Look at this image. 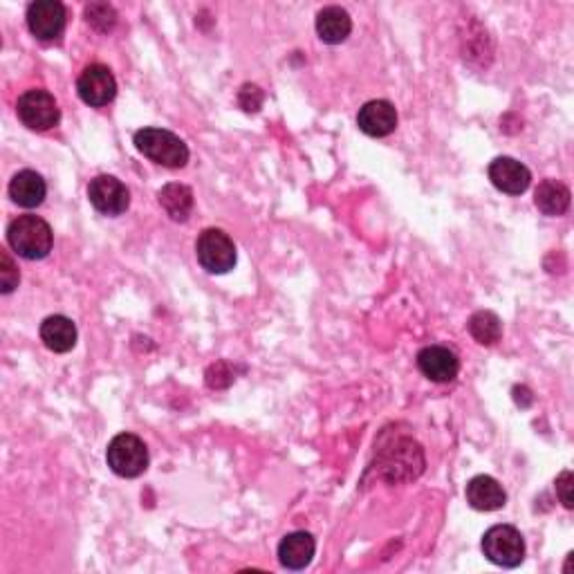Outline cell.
Segmentation results:
<instances>
[{
    "label": "cell",
    "mask_w": 574,
    "mask_h": 574,
    "mask_svg": "<svg viewBox=\"0 0 574 574\" xmlns=\"http://www.w3.org/2000/svg\"><path fill=\"white\" fill-rule=\"evenodd\" d=\"M317 552V541L310 532H292L279 543V561L287 570H305Z\"/></svg>",
    "instance_id": "9a60e30c"
},
{
    "label": "cell",
    "mask_w": 574,
    "mask_h": 574,
    "mask_svg": "<svg viewBox=\"0 0 574 574\" xmlns=\"http://www.w3.org/2000/svg\"><path fill=\"white\" fill-rule=\"evenodd\" d=\"M467 503L478 509V512H496V509H503L507 505V492L503 485L498 483L492 476H474L467 483L465 489Z\"/></svg>",
    "instance_id": "5bb4252c"
},
{
    "label": "cell",
    "mask_w": 574,
    "mask_h": 574,
    "mask_svg": "<svg viewBox=\"0 0 574 574\" xmlns=\"http://www.w3.org/2000/svg\"><path fill=\"white\" fill-rule=\"evenodd\" d=\"M88 200L99 214L122 216L131 207V191L115 175H97L88 184Z\"/></svg>",
    "instance_id": "ba28073f"
},
{
    "label": "cell",
    "mask_w": 574,
    "mask_h": 574,
    "mask_svg": "<svg viewBox=\"0 0 574 574\" xmlns=\"http://www.w3.org/2000/svg\"><path fill=\"white\" fill-rule=\"evenodd\" d=\"M357 126L368 137H386L397 128V110L386 99H373L359 108Z\"/></svg>",
    "instance_id": "4fadbf2b"
},
{
    "label": "cell",
    "mask_w": 574,
    "mask_h": 574,
    "mask_svg": "<svg viewBox=\"0 0 574 574\" xmlns=\"http://www.w3.org/2000/svg\"><path fill=\"white\" fill-rule=\"evenodd\" d=\"M45 193H48V187H45V180L41 178L36 171H18L12 182H9V198H12L18 207L23 209H36L43 205Z\"/></svg>",
    "instance_id": "e0dca14e"
},
{
    "label": "cell",
    "mask_w": 574,
    "mask_h": 574,
    "mask_svg": "<svg viewBox=\"0 0 574 574\" xmlns=\"http://www.w3.org/2000/svg\"><path fill=\"white\" fill-rule=\"evenodd\" d=\"M27 27L41 41L59 39L66 30V7L59 0H36L27 7Z\"/></svg>",
    "instance_id": "30bf717a"
},
{
    "label": "cell",
    "mask_w": 574,
    "mask_h": 574,
    "mask_svg": "<svg viewBox=\"0 0 574 574\" xmlns=\"http://www.w3.org/2000/svg\"><path fill=\"white\" fill-rule=\"evenodd\" d=\"M18 283H21V272H18L12 256L3 249V252H0V292L12 294Z\"/></svg>",
    "instance_id": "603a6c76"
},
{
    "label": "cell",
    "mask_w": 574,
    "mask_h": 574,
    "mask_svg": "<svg viewBox=\"0 0 574 574\" xmlns=\"http://www.w3.org/2000/svg\"><path fill=\"white\" fill-rule=\"evenodd\" d=\"M557 496L566 509L574 507V496H572V471H561L557 476Z\"/></svg>",
    "instance_id": "d4e9b609"
},
{
    "label": "cell",
    "mask_w": 574,
    "mask_h": 574,
    "mask_svg": "<svg viewBox=\"0 0 574 574\" xmlns=\"http://www.w3.org/2000/svg\"><path fill=\"white\" fill-rule=\"evenodd\" d=\"M196 256L202 270L209 274H227L236 267L238 254L234 240L222 229H205L196 240Z\"/></svg>",
    "instance_id": "8992f818"
},
{
    "label": "cell",
    "mask_w": 574,
    "mask_h": 574,
    "mask_svg": "<svg viewBox=\"0 0 574 574\" xmlns=\"http://www.w3.org/2000/svg\"><path fill=\"white\" fill-rule=\"evenodd\" d=\"M489 180H492L498 191L507 193V196H521L532 184V173L523 162L514 160V157H496L489 164Z\"/></svg>",
    "instance_id": "8fae6325"
},
{
    "label": "cell",
    "mask_w": 574,
    "mask_h": 574,
    "mask_svg": "<svg viewBox=\"0 0 574 574\" xmlns=\"http://www.w3.org/2000/svg\"><path fill=\"white\" fill-rule=\"evenodd\" d=\"M377 471L388 483H409L424 471V451L418 442L397 438L377 451Z\"/></svg>",
    "instance_id": "6da1fadb"
},
{
    "label": "cell",
    "mask_w": 574,
    "mask_h": 574,
    "mask_svg": "<svg viewBox=\"0 0 574 574\" xmlns=\"http://www.w3.org/2000/svg\"><path fill=\"white\" fill-rule=\"evenodd\" d=\"M469 332L480 346H494L503 337V321L494 312L480 310L469 319Z\"/></svg>",
    "instance_id": "44dd1931"
},
{
    "label": "cell",
    "mask_w": 574,
    "mask_h": 574,
    "mask_svg": "<svg viewBox=\"0 0 574 574\" xmlns=\"http://www.w3.org/2000/svg\"><path fill=\"white\" fill-rule=\"evenodd\" d=\"M157 202H160V207L171 220L187 222L193 211V191L187 184L169 182L157 193Z\"/></svg>",
    "instance_id": "d6986e66"
},
{
    "label": "cell",
    "mask_w": 574,
    "mask_h": 574,
    "mask_svg": "<svg viewBox=\"0 0 574 574\" xmlns=\"http://www.w3.org/2000/svg\"><path fill=\"white\" fill-rule=\"evenodd\" d=\"M7 243L14 252L27 261H41L52 252V227L39 216H18L9 222Z\"/></svg>",
    "instance_id": "7a4b0ae2"
},
{
    "label": "cell",
    "mask_w": 574,
    "mask_h": 574,
    "mask_svg": "<svg viewBox=\"0 0 574 574\" xmlns=\"http://www.w3.org/2000/svg\"><path fill=\"white\" fill-rule=\"evenodd\" d=\"M39 332L45 348L52 350V353L63 355L77 346V326H74L72 319L63 317V314H52V317L45 319Z\"/></svg>",
    "instance_id": "2e32d148"
},
{
    "label": "cell",
    "mask_w": 574,
    "mask_h": 574,
    "mask_svg": "<svg viewBox=\"0 0 574 574\" xmlns=\"http://www.w3.org/2000/svg\"><path fill=\"white\" fill-rule=\"evenodd\" d=\"M418 368L420 373L431 379V382L447 384L458 377L460 361L453 350L444 346H427L418 353Z\"/></svg>",
    "instance_id": "7c38bea8"
},
{
    "label": "cell",
    "mask_w": 574,
    "mask_h": 574,
    "mask_svg": "<svg viewBox=\"0 0 574 574\" xmlns=\"http://www.w3.org/2000/svg\"><path fill=\"white\" fill-rule=\"evenodd\" d=\"M263 90L258 88V86H252V83H247V86L240 88V95H238V101H240V106H243V110H247V113H258L263 106Z\"/></svg>",
    "instance_id": "cb8c5ba5"
},
{
    "label": "cell",
    "mask_w": 574,
    "mask_h": 574,
    "mask_svg": "<svg viewBox=\"0 0 574 574\" xmlns=\"http://www.w3.org/2000/svg\"><path fill=\"white\" fill-rule=\"evenodd\" d=\"M16 113H18V119H21L30 131H39V133L50 131V128L57 126L61 119L57 99H54V95H50L48 90H41V88L23 92V95L18 97Z\"/></svg>",
    "instance_id": "52a82bcc"
},
{
    "label": "cell",
    "mask_w": 574,
    "mask_h": 574,
    "mask_svg": "<svg viewBox=\"0 0 574 574\" xmlns=\"http://www.w3.org/2000/svg\"><path fill=\"white\" fill-rule=\"evenodd\" d=\"M570 189L559 180H543L534 191V205L545 216H563L570 209Z\"/></svg>",
    "instance_id": "ffe728a7"
},
{
    "label": "cell",
    "mask_w": 574,
    "mask_h": 574,
    "mask_svg": "<svg viewBox=\"0 0 574 574\" xmlns=\"http://www.w3.org/2000/svg\"><path fill=\"white\" fill-rule=\"evenodd\" d=\"M77 92L83 104H88L92 108L108 106L117 95L115 74L110 72V68L101 66V63H92V66H88L79 74Z\"/></svg>",
    "instance_id": "9c48e42d"
},
{
    "label": "cell",
    "mask_w": 574,
    "mask_h": 574,
    "mask_svg": "<svg viewBox=\"0 0 574 574\" xmlns=\"http://www.w3.org/2000/svg\"><path fill=\"white\" fill-rule=\"evenodd\" d=\"M135 148L148 160L166 166V169H182L189 162V146L164 128H140L135 133Z\"/></svg>",
    "instance_id": "3957f363"
},
{
    "label": "cell",
    "mask_w": 574,
    "mask_h": 574,
    "mask_svg": "<svg viewBox=\"0 0 574 574\" xmlns=\"http://www.w3.org/2000/svg\"><path fill=\"white\" fill-rule=\"evenodd\" d=\"M86 21L97 32H110L117 25V12L108 3H90L86 5Z\"/></svg>",
    "instance_id": "7402d4cb"
},
{
    "label": "cell",
    "mask_w": 574,
    "mask_h": 574,
    "mask_svg": "<svg viewBox=\"0 0 574 574\" xmlns=\"http://www.w3.org/2000/svg\"><path fill=\"white\" fill-rule=\"evenodd\" d=\"M353 32V18L344 7H323L317 14V34L323 43L339 45Z\"/></svg>",
    "instance_id": "ac0fdd59"
},
{
    "label": "cell",
    "mask_w": 574,
    "mask_h": 574,
    "mask_svg": "<svg viewBox=\"0 0 574 574\" xmlns=\"http://www.w3.org/2000/svg\"><path fill=\"white\" fill-rule=\"evenodd\" d=\"M485 557L501 568H518L525 559V539L512 525H494L483 534Z\"/></svg>",
    "instance_id": "5b68a950"
},
{
    "label": "cell",
    "mask_w": 574,
    "mask_h": 574,
    "mask_svg": "<svg viewBox=\"0 0 574 574\" xmlns=\"http://www.w3.org/2000/svg\"><path fill=\"white\" fill-rule=\"evenodd\" d=\"M148 449L135 433H119L106 449L108 467L122 478H137L148 469Z\"/></svg>",
    "instance_id": "277c9868"
}]
</instances>
